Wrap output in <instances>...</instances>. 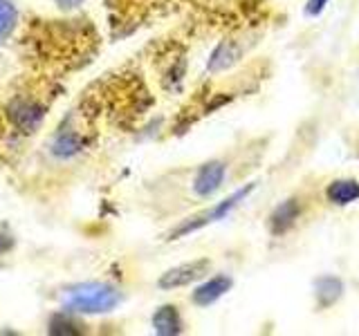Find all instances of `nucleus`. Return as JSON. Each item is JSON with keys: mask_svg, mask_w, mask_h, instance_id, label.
Segmentation results:
<instances>
[{"mask_svg": "<svg viewBox=\"0 0 359 336\" xmlns=\"http://www.w3.org/2000/svg\"><path fill=\"white\" fill-rule=\"evenodd\" d=\"M119 302V291L104 283H88L67 294V307L79 314H104Z\"/></svg>", "mask_w": 359, "mask_h": 336, "instance_id": "nucleus-1", "label": "nucleus"}, {"mask_svg": "<svg viewBox=\"0 0 359 336\" xmlns=\"http://www.w3.org/2000/svg\"><path fill=\"white\" fill-rule=\"evenodd\" d=\"M7 117L11 121V126H14L18 132L32 134L41 126V121L45 117V106L32 97H18L9 104Z\"/></svg>", "mask_w": 359, "mask_h": 336, "instance_id": "nucleus-2", "label": "nucleus"}, {"mask_svg": "<svg viewBox=\"0 0 359 336\" xmlns=\"http://www.w3.org/2000/svg\"><path fill=\"white\" fill-rule=\"evenodd\" d=\"M256 188V184H247L245 188H241V190H236L233 195H229L227 200H222L220 204H216L211 211H205L202 216H198V218H194L191 222H187V224H182V227H177L173 233H171V238H180V235H184V233H189V231H196V229H200V227H205V224H209V222H216V220H222L227 213L233 209V206H238L241 202L252 193V190Z\"/></svg>", "mask_w": 359, "mask_h": 336, "instance_id": "nucleus-3", "label": "nucleus"}, {"mask_svg": "<svg viewBox=\"0 0 359 336\" xmlns=\"http://www.w3.org/2000/svg\"><path fill=\"white\" fill-rule=\"evenodd\" d=\"M211 262L207 258H200V260H194V262H184V265H177L173 269H168L166 274H162L160 278V285L162 289H177V287H187L191 283H196L202 276L209 272Z\"/></svg>", "mask_w": 359, "mask_h": 336, "instance_id": "nucleus-4", "label": "nucleus"}, {"mask_svg": "<svg viewBox=\"0 0 359 336\" xmlns=\"http://www.w3.org/2000/svg\"><path fill=\"white\" fill-rule=\"evenodd\" d=\"M224 175H227V164L224 162L216 160V162L200 166V171L196 173V179H194V193L198 197H211L222 186Z\"/></svg>", "mask_w": 359, "mask_h": 336, "instance_id": "nucleus-5", "label": "nucleus"}, {"mask_svg": "<svg viewBox=\"0 0 359 336\" xmlns=\"http://www.w3.org/2000/svg\"><path fill=\"white\" fill-rule=\"evenodd\" d=\"M299 216H301V204H299L297 197H290L285 202H280V204L272 211V216H269V231H272L274 235L287 233L297 224Z\"/></svg>", "mask_w": 359, "mask_h": 336, "instance_id": "nucleus-6", "label": "nucleus"}, {"mask_svg": "<svg viewBox=\"0 0 359 336\" xmlns=\"http://www.w3.org/2000/svg\"><path fill=\"white\" fill-rule=\"evenodd\" d=\"M229 289H231L229 276H213L211 280H207L205 285H200L194 291V302L200 307H207L211 302H216L218 298H222Z\"/></svg>", "mask_w": 359, "mask_h": 336, "instance_id": "nucleus-7", "label": "nucleus"}, {"mask_svg": "<svg viewBox=\"0 0 359 336\" xmlns=\"http://www.w3.org/2000/svg\"><path fill=\"white\" fill-rule=\"evenodd\" d=\"M325 195H328L332 204L348 206L359 200V182L357 179H334V182L325 188Z\"/></svg>", "mask_w": 359, "mask_h": 336, "instance_id": "nucleus-8", "label": "nucleus"}, {"mask_svg": "<svg viewBox=\"0 0 359 336\" xmlns=\"http://www.w3.org/2000/svg\"><path fill=\"white\" fill-rule=\"evenodd\" d=\"M153 328L157 334H166V336H173L182 332V318H180V312L173 305H164L155 312L153 316Z\"/></svg>", "mask_w": 359, "mask_h": 336, "instance_id": "nucleus-9", "label": "nucleus"}, {"mask_svg": "<svg viewBox=\"0 0 359 336\" xmlns=\"http://www.w3.org/2000/svg\"><path fill=\"white\" fill-rule=\"evenodd\" d=\"M314 289H317V302L321 307H330L334 305L337 300L341 298L344 294V285L339 278L334 276H323L317 280V285H314Z\"/></svg>", "mask_w": 359, "mask_h": 336, "instance_id": "nucleus-10", "label": "nucleus"}, {"mask_svg": "<svg viewBox=\"0 0 359 336\" xmlns=\"http://www.w3.org/2000/svg\"><path fill=\"white\" fill-rule=\"evenodd\" d=\"M16 18L18 14L14 5L7 3V0H0V43H3L11 34V29L16 27Z\"/></svg>", "mask_w": 359, "mask_h": 336, "instance_id": "nucleus-11", "label": "nucleus"}, {"mask_svg": "<svg viewBox=\"0 0 359 336\" xmlns=\"http://www.w3.org/2000/svg\"><path fill=\"white\" fill-rule=\"evenodd\" d=\"M325 5H328V0H308L306 14H308V16H319Z\"/></svg>", "mask_w": 359, "mask_h": 336, "instance_id": "nucleus-12", "label": "nucleus"}, {"mask_svg": "<svg viewBox=\"0 0 359 336\" xmlns=\"http://www.w3.org/2000/svg\"><path fill=\"white\" fill-rule=\"evenodd\" d=\"M11 246H14V238H11V235L0 233V253H7Z\"/></svg>", "mask_w": 359, "mask_h": 336, "instance_id": "nucleus-13", "label": "nucleus"}, {"mask_svg": "<svg viewBox=\"0 0 359 336\" xmlns=\"http://www.w3.org/2000/svg\"><path fill=\"white\" fill-rule=\"evenodd\" d=\"M63 9H72V7H76V5H81L83 0H56Z\"/></svg>", "mask_w": 359, "mask_h": 336, "instance_id": "nucleus-14", "label": "nucleus"}]
</instances>
